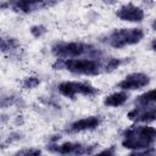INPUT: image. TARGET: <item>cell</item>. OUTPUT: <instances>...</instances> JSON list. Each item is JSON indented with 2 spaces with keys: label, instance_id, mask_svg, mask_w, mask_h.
Instances as JSON below:
<instances>
[{
  "label": "cell",
  "instance_id": "obj_1",
  "mask_svg": "<svg viewBox=\"0 0 156 156\" xmlns=\"http://www.w3.org/2000/svg\"><path fill=\"white\" fill-rule=\"evenodd\" d=\"M123 136V147L135 150L136 152L152 146L156 141V128L147 126H132L124 130Z\"/></svg>",
  "mask_w": 156,
  "mask_h": 156
},
{
  "label": "cell",
  "instance_id": "obj_2",
  "mask_svg": "<svg viewBox=\"0 0 156 156\" xmlns=\"http://www.w3.org/2000/svg\"><path fill=\"white\" fill-rule=\"evenodd\" d=\"M54 69H67L74 74L96 76L102 71V66L93 58H57L52 65Z\"/></svg>",
  "mask_w": 156,
  "mask_h": 156
},
{
  "label": "cell",
  "instance_id": "obj_3",
  "mask_svg": "<svg viewBox=\"0 0 156 156\" xmlns=\"http://www.w3.org/2000/svg\"><path fill=\"white\" fill-rule=\"evenodd\" d=\"M144 30L141 28H121L115 29L108 35V44L112 48L121 49L127 45H134L141 41Z\"/></svg>",
  "mask_w": 156,
  "mask_h": 156
},
{
  "label": "cell",
  "instance_id": "obj_4",
  "mask_svg": "<svg viewBox=\"0 0 156 156\" xmlns=\"http://www.w3.org/2000/svg\"><path fill=\"white\" fill-rule=\"evenodd\" d=\"M52 54L57 58H74L89 52H96V50L88 44L71 41V43H56L51 48Z\"/></svg>",
  "mask_w": 156,
  "mask_h": 156
},
{
  "label": "cell",
  "instance_id": "obj_5",
  "mask_svg": "<svg viewBox=\"0 0 156 156\" xmlns=\"http://www.w3.org/2000/svg\"><path fill=\"white\" fill-rule=\"evenodd\" d=\"M57 90L61 95L71 99L78 94L84 96H94L99 94L98 88L93 87L89 83H83V82H62L58 84Z\"/></svg>",
  "mask_w": 156,
  "mask_h": 156
},
{
  "label": "cell",
  "instance_id": "obj_6",
  "mask_svg": "<svg viewBox=\"0 0 156 156\" xmlns=\"http://www.w3.org/2000/svg\"><path fill=\"white\" fill-rule=\"evenodd\" d=\"M96 147V145H83L80 143H72V141H66L61 145H49L48 149H50V151L54 152H58V154H63V155H84V154H93L94 149Z\"/></svg>",
  "mask_w": 156,
  "mask_h": 156
},
{
  "label": "cell",
  "instance_id": "obj_7",
  "mask_svg": "<svg viewBox=\"0 0 156 156\" xmlns=\"http://www.w3.org/2000/svg\"><path fill=\"white\" fill-rule=\"evenodd\" d=\"M150 83V78L147 74L145 73H140V72H135V73H130L128 76H126L119 83H118V88H121L122 90H138L141 89L144 87H146Z\"/></svg>",
  "mask_w": 156,
  "mask_h": 156
},
{
  "label": "cell",
  "instance_id": "obj_8",
  "mask_svg": "<svg viewBox=\"0 0 156 156\" xmlns=\"http://www.w3.org/2000/svg\"><path fill=\"white\" fill-rule=\"evenodd\" d=\"M128 118L133 122L150 123L156 121V107L149 105H138L128 113Z\"/></svg>",
  "mask_w": 156,
  "mask_h": 156
},
{
  "label": "cell",
  "instance_id": "obj_9",
  "mask_svg": "<svg viewBox=\"0 0 156 156\" xmlns=\"http://www.w3.org/2000/svg\"><path fill=\"white\" fill-rule=\"evenodd\" d=\"M117 17L126 22H141L144 20V10L133 4H127L119 7L117 11Z\"/></svg>",
  "mask_w": 156,
  "mask_h": 156
},
{
  "label": "cell",
  "instance_id": "obj_10",
  "mask_svg": "<svg viewBox=\"0 0 156 156\" xmlns=\"http://www.w3.org/2000/svg\"><path fill=\"white\" fill-rule=\"evenodd\" d=\"M101 123V117L100 116H89L78 121H74L69 126V132L78 133V132H84V130H93L98 128Z\"/></svg>",
  "mask_w": 156,
  "mask_h": 156
},
{
  "label": "cell",
  "instance_id": "obj_11",
  "mask_svg": "<svg viewBox=\"0 0 156 156\" xmlns=\"http://www.w3.org/2000/svg\"><path fill=\"white\" fill-rule=\"evenodd\" d=\"M128 98L129 96H128V93H126V90L117 91V93H113V94L106 96L104 99V105L107 107H118V106H122L123 104H126Z\"/></svg>",
  "mask_w": 156,
  "mask_h": 156
},
{
  "label": "cell",
  "instance_id": "obj_12",
  "mask_svg": "<svg viewBox=\"0 0 156 156\" xmlns=\"http://www.w3.org/2000/svg\"><path fill=\"white\" fill-rule=\"evenodd\" d=\"M44 0H13V9L17 11H22V12H30L33 11L39 2H41Z\"/></svg>",
  "mask_w": 156,
  "mask_h": 156
},
{
  "label": "cell",
  "instance_id": "obj_13",
  "mask_svg": "<svg viewBox=\"0 0 156 156\" xmlns=\"http://www.w3.org/2000/svg\"><path fill=\"white\" fill-rule=\"evenodd\" d=\"M136 105H150V104H156V89L149 90L141 95H139L135 100Z\"/></svg>",
  "mask_w": 156,
  "mask_h": 156
},
{
  "label": "cell",
  "instance_id": "obj_14",
  "mask_svg": "<svg viewBox=\"0 0 156 156\" xmlns=\"http://www.w3.org/2000/svg\"><path fill=\"white\" fill-rule=\"evenodd\" d=\"M17 46H18V43L13 38H2V40H1V50H2V52L13 50Z\"/></svg>",
  "mask_w": 156,
  "mask_h": 156
},
{
  "label": "cell",
  "instance_id": "obj_15",
  "mask_svg": "<svg viewBox=\"0 0 156 156\" xmlns=\"http://www.w3.org/2000/svg\"><path fill=\"white\" fill-rule=\"evenodd\" d=\"M121 63H122V61H121L119 58H108V60L104 63L102 68H104L106 72H112V71L117 69V68L121 66Z\"/></svg>",
  "mask_w": 156,
  "mask_h": 156
},
{
  "label": "cell",
  "instance_id": "obj_16",
  "mask_svg": "<svg viewBox=\"0 0 156 156\" xmlns=\"http://www.w3.org/2000/svg\"><path fill=\"white\" fill-rule=\"evenodd\" d=\"M40 84V79L38 77H28L23 80L22 85L24 89H34Z\"/></svg>",
  "mask_w": 156,
  "mask_h": 156
},
{
  "label": "cell",
  "instance_id": "obj_17",
  "mask_svg": "<svg viewBox=\"0 0 156 156\" xmlns=\"http://www.w3.org/2000/svg\"><path fill=\"white\" fill-rule=\"evenodd\" d=\"M46 33V28L41 24H37V26H33L30 27V34L34 37V38H40L43 37L44 34Z\"/></svg>",
  "mask_w": 156,
  "mask_h": 156
},
{
  "label": "cell",
  "instance_id": "obj_18",
  "mask_svg": "<svg viewBox=\"0 0 156 156\" xmlns=\"http://www.w3.org/2000/svg\"><path fill=\"white\" fill-rule=\"evenodd\" d=\"M41 151L39 149H26L17 152V155H40Z\"/></svg>",
  "mask_w": 156,
  "mask_h": 156
},
{
  "label": "cell",
  "instance_id": "obj_19",
  "mask_svg": "<svg viewBox=\"0 0 156 156\" xmlns=\"http://www.w3.org/2000/svg\"><path fill=\"white\" fill-rule=\"evenodd\" d=\"M151 49H152V51H155V52H156V39L151 41Z\"/></svg>",
  "mask_w": 156,
  "mask_h": 156
},
{
  "label": "cell",
  "instance_id": "obj_20",
  "mask_svg": "<svg viewBox=\"0 0 156 156\" xmlns=\"http://www.w3.org/2000/svg\"><path fill=\"white\" fill-rule=\"evenodd\" d=\"M100 154H107V155H108V154H113V150H112V149H111V150H104V151H101Z\"/></svg>",
  "mask_w": 156,
  "mask_h": 156
},
{
  "label": "cell",
  "instance_id": "obj_21",
  "mask_svg": "<svg viewBox=\"0 0 156 156\" xmlns=\"http://www.w3.org/2000/svg\"><path fill=\"white\" fill-rule=\"evenodd\" d=\"M151 28H152L154 30H156V20L152 21V23H151Z\"/></svg>",
  "mask_w": 156,
  "mask_h": 156
},
{
  "label": "cell",
  "instance_id": "obj_22",
  "mask_svg": "<svg viewBox=\"0 0 156 156\" xmlns=\"http://www.w3.org/2000/svg\"><path fill=\"white\" fill-rule=\"evenodd\" d=\"M106 4H115L116 2V0H104Z\"/></svg>",
  "mask_w": 156,
  "mask_h": 156
}]
</instances>
